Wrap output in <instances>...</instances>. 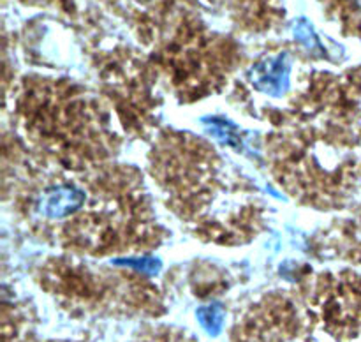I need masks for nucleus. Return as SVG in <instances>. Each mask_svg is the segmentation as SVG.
<instances>
[{"instance_id": "nucleus-1", "label": "nucleus", "mask_w": 361, "mask_h": 342, "mask_svg": "<svg viewBox=\"0 0 361 342\" xmlns=\"http://www.w3.org/2000/svg\"><path fill=\"white\" fill-rule=\"evenodd\" d=\"M247 78L263 94L271 97H282L291 85V59L288 53L261 60L247 73Z\"/></svg>"}, {"instance_id": "nucleus-5", "label": "nucleus", "mask_w": 361, "mask_h": 342, "mask_svg": "<svg viewBox=\"0 0 361 342\" xmlns=\"http://www.w3.org/2000/svg\"><path fill=\"white\" fill-rule=\"evenodd\" d=\"M293 32H295V37L298 39L305 48H309L310 51L316 53V55H324L323 44H321V41L317 39L316 32H314L312 25H310L309 21L303 20V18L298 20L295 23V27H293Z\"/></svg>"}, {"instance_id": "nucleus-2", "label": "nucleus", "mask_w": 361, "mask_h": 342, "mask_svg": "<svg viewBox=\"0 0 361 342\" xmlns=\"http://www.w3.org/2000/svg\"><path fill=\"white\" fill-rule=\"evenodd\" d=\"M87 201L83 189L73 185H59L44 190L35 203L37 214L48 219H63L80 210Z\"/></svg>"}, {"instance_id": "nucleus-3", "label": "nucleus", "mask_w": 361, "mask_h": 342, "mask_svg": "<svg viewBox=\"0 0 361 342\" xmlns=\"http://www.w3.org/2000/svg\"><path fill=\"white\" fill-rule=\"evenodd\" d=\"M203 126L219 143L228 145L238 152H247L245 141H243L240 129L224 116H207V118H203Z\"/></svg>"}, {"instance_id": "nucleus-6", "label": "nucleus", "mask_w": 361, "mask_h": 342, "mask_svg": "<svg viewBox=\"0 0 361 342\" xmlns=\"http://www.w3.org/2000/svg\"><path fill=\"white\" fill-rule=\"evenodd\" d=\"M113 264H116V267L133 268V270L141 271V274H147V275L159 274L162 268L161 259H157V257H152V256L120 257V259H113Z\"/></svg>"}, {"instance_id": "nucleus-4", "label": "nucleus", "mask_w": 361, "mask_h": 342, "mask_svg": "<svg viewBox=\"0 0 361 342\" xmlns=\"http://www.w3.org/2000/svg\"><path fill=\"white\" fill-rule=\"evenodd\" d=\"M197 321L201 323V326L207 330V334L210 335H219L222 331V326H224V307L221 303H208V305H203L197 309L196 312Z\"/></svg>"}]
</instances>
